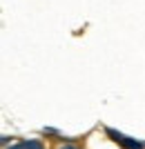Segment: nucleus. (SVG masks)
<instances>
[{
  "label": "nucleus",
  "instance_id": "f257e3e1",
  "mask_svg": "<svg viewBox=\"0 0 145 149\" xmlns=\"http://www.w3.org/2000/svg\"><path fill=\"white\" fill-rule=\"evenodd\" d=\"M107 134L116 140V143H120L125 149H141V145L136 143V140H130V138H125L123 134H116V131H112V129H107Z\"/></svg>",
  "mask_w": 145,
  "mask_h": 149
},
{
  "label": "nucleus",
  "instance_id": "f03ea898",
  "mask_svg": "<svg viewBox=\"0 0 145 149\" xmlns=\"http://www.w3.org/2000/svg\"><path fill=\"white\" fill-rule=\"evenodd\" d=\"M9 149H45V147H43V143H38V140H22V143L13 145V147H9Z\"/></svg>",
  "mask_w": 145,
  "mask_h": 149
},
{
  "label": "nucleus",
  "instance_id": "7ed1b4c3",
  "mask_svg": "<svg viewBox=\"0 0 145 149\" xmlns=\"http://www.w3.org/2000/svg\"><path fill=\"white\" fill-rule=\"evenodd\" d=\"M60 149H78V147H74V145H67V147H60Z\"/></svg>",
  "mask_w": 145,
  "mask_h": 149
}]
</instances>
